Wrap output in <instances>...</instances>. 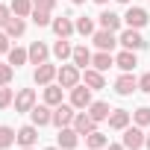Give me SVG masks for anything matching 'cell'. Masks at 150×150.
Wrapping results in <instances>:
<instances>
[{
    "label": "cell",
    "mask_w": 150,
    "mask_h": 150,
    "mask_svg": "<svg viewBox=\"0 0 150 150\" xmlns=\"http://www.w3.org/2000/svg\"><path fill=\"white\" fill-rule=\"evenodd\" d=\"M77 141H80V132L74 129V127H62V129H59V147H62V150H74Z\"/></svg>",
    "instance_id": "obj_12"
},
{
    "label": "cell",
    "mask_w": 150,
    "mask_h": 150,
    "mask_svg": "<svg viewBox=\"0 0 150 150\" xmlns=\"http://www.w3.org/2000/svg\"><path fill=\"white\" fill-rule=\"evenodd\" d=\"M27 59H30V50H24V47H12V50H9V65H12V68L27 65Z\"/></svg>",
    "instance_id": "obj_25"
},
{
    "label": "cell",
    "mask_w": 150,
    "mask_h": 150,
    "mask_svg": "<svg viewBox=\"0 0 150 150\" xmlns=\"http://www.w3.org/2000/svg\"><path fill=\"white\" fill-rule=\"evenodd\" d=\"M44 103L47 106H59L62 103V86H44Z\"/></svg>",
    "instance_id": "obj_26"
},
{
    "label": "cell",
    "mask_w": 150,
    "mask_h": 150,
    "mask_svg": "<svg viewBox=\"0 0 150 150\" xmlns=\"http://www.w3.org/2000/svg\"><path fill=\"white\" fill-rule=\"evenodd\" d=\"M12 103H15V97H12V88L0 86V109H6V106H12Z\"/></svg>",
    "instance_id": "obj_34"
},
{
    "label": "cell",
    "mask_w": 150,
    "mask_h": 150,
    "mask_svg": "<svg viewBox=\"0 0 150 150\" xmlns=\"http://www.w3.org/2000/svg\"><path fill=\"white\" fill-rule=\"evenodd\" d=\"M50 27H53V33H56L59 38H68V35H71L74 30H77V24H74L71 18H56V21H53Z\"/></svg>",
    "instance_id": "obj_16"
},
{
    "label": "cell",
    "mask_w": 150,
    "mask_h": 150,
    "mask_svg": "<svg viewBox=\"0 0 150 150\" xmlns=\"http://www.w3.org/2000/svg\"><path fill=\"white\" fill-rule=\"evenodd\" d=\"M144 144H147V147H150V135H147V141H144Z\"/></svg>",
    "instance_id": "obj_44"
},
{
    "label": "cell",
    "mask_w": 150,
    "mask_h": 150,
    "mask_svg": "<svg viewBox=\"0 0 150 150\" xmlns=\"http://www.w3.org/2000/svg\"><path fill=\"white\" fill-rule=\"evenodd\" d=\"M138 91H147L150 94V74H144V77L138 80Z\"/></svg>",
    "instance_id": "obj_38"
},
{
    "label": "cell",
    "mask_w": 150,
    "mask_h": 150,
    "mask_svg": "<svg viewBox=\"0 0 150 150\" xmlns=\"http://www.w3.org/2000/svg\"><path fill=\"white\" fill-rule=\"evenodd\" d=\"M15 135H18V132H15L12 127H0V150H6V147L15 141Z\"/></svg>",
    "instance_id": "obj_31"
},
{
    "label": "cell",
    "mask_w": 150,
    "mask_h": 150,
    "mask_svg": "<svg viewBox=\"0 0 150 150\" xmlns=\"http://www.w3.org/2000/svg\"><path fill=\"white\" fill-rule=\"evenodd\" d=\"M33 6H35V9H47V12H50V9L56 6V0H33Z\"/></svg>",
    "instance_id": "obj_37"
},
{
    "label": "cell",
    "mask_w": 150,
    "mask_h": 150,
    "mask_svg": "<svg viewBox=\"0 0 150 150\" xmlns=\"http://www.w3.org/2000/svg\"><path fill=\"white\" fill-rule=\"evenodd\" d=\"M12 12L18 18H30L33 15V0H12Z\"/></svg>",
    "instance_id": "obj_28"
},
{
    "label": "cell",
    "mask_w": 150,
    "mask_h": 150,
    "mask_svg": "<svg viewBox=\"0 0 150 150\" xmlns=\"http://www.w3.org/2000/svg\"><path fill=\"white\" fill-rule=\"evenodd\" d=\"M71 3H86V0H71Z\"/></svg>",
    "instance_id": "obj_43"
},
{
    "label": "cell",
    "mask_w": 150,
    "mask_h": 150,
    "mask_svg": "<svg viewBox=\"0 0 150 150\" xmlns=\"http://www.w3.org/2000/svg\"><path fill=\"white\" fill-rule=\"evenodd\" d=\"M15 141H18L21 147H33V144L38 141V129H35V124L21 127V129H18V135H15Z\"/></svg>",
    "instance_id": "obj_14"
},
{
    "label": "cell",
    "mask_w": 150,
    "mask_h": 150,
    "mask_svg": "<svg viewBox=\"0 0 150 150\" xmlns=\"http://www.w3.org/2000/svg\"><path fill=\"white\" fill-rule=\"evenodd\" d=\"M30 118H33L35 127H47V124H53V106H47V103L33 106V109H30Z\"/></svg>",
    "instance_id": "obj_8"
},
{
    "label": "cell",
    "mask_w": 150,
    "mask_h": 150,
    "mask_svg": "<svg viewBox=\"0 0 150 150\" xmlns=\"http://www.w3.org/2000/svg\"><path fill=\"white\" fill-rule=\"evenodd\" d=\"M88 115L100 124V121H109V115H112V109H109V103H91L88 106Z\"/></svg>",
    "instance_id": "obj_22"
},
{
    "label": "cell",
    "mask_w": 150,
    "mask_h": 150,
    "mask_svg": "<svg viewBox=\"0 0 150 150\" xmlns=\"http://www.w3.org/2000/svg\"><path fill=\"white\" fill-rule=\"evenodd\" d=\"M12 47H9V35L6 33H0V53H9Z\"/></svg>",
    "instance_id": "obj_39"
},
{
    "label": "cell",
    "mask_w": 150,
    "mask_h": 150,
    "mask_svg": "<svg viewBox=\"0 0 150 150\" xmlns=\"http://www.w3.org/2000/svg\"><path fill=\"white\" fill-rule=\"evenodd\" d=\"M124 21H127V27H132V30H141V27L150 21V15H147L141 6H129V9H127V15H124Z\"/></svg>",
    "instance_id": "obj_7"
},
{
    "label": "cell",
    "mask_w": 150,
    "mask_h": 150,
    "mask_svg": "<svg viewBox=\"0 0 150 150\" xmlns=\"http://www.w3.org/2000/svg\"><path fill=\"white\" fill-rule=\"evenodd\" d=\"M94 100H91V88H86V86H74L71 88V106L74 109H88Z\"/></svg>",
    "instance_id": "obj_5"
},
{
    "label": "cell",
    "mask_w": 150,
    "mask_h": 150,
    "mask_svg": "<svg viewBox=\"0 0 150 150\" xmlns=\"http://www.w3.org/2000/svg\"><path fill=\"white\" fill-rule=\"evenodd\" d=\"M106 150H127L124 144H106Z\"/></svg>",
    "instance_id": "obj_40"
},
{
    "label": "cell",
    "mask_w": 150,
    "mask_h": 150,
    "mask_svg": "<svg viewBox=\"0 0 150 150\" xmlns=\"http://www.w3.org/2000/svg\"><path fill=\"white\" fill-rule=\"evenodd\" d=\"M94 3H100V6H103V3H109V0H94Z\"/></svg>",
    "instance_id": "obj_41"
},
{
    "label": "cell",
    "mask_w": 150,
    "mask_h": 150,
    "mask_svg": "<svg viewBox=\"0 0 150 150\" xmlns=\"http://www.w3.org/2000/svg\"><path fill=\"white\" fill-rule=\"evenodd\" d=\"M91 65H94L97 71H109V68L115 65V56H112L109 50H100L97 56H91Z\"/></svg>",
    "instance_id": "obj_20"
},
{
    "label": "cell",
    "mask_w": 150,
    "mask_h": 150,
    "mask_svg": "<svg viewBox=\"0 0 150 150\" xmlns=\"http://www.w3.org/2000/svg\"><path fill=\"white\" fill-rule=\"evenodd\" d=\"M115 65H118L121 71H132V68L138 65V59H135V50H121V53L115 56Z\"/></svg>",
    "instance_id": "obj_17"
},
{
    "label": "cell",
    "mask_w": 150,
    "mask_h": 150,
    "mask_svg": "<svg viewBox=\"0 0 150 150\" xmlns=\"http://www.w3.org/2000/svg\"><path fill=\"white\" fill-rule=\"evenodd\" d=\"M144 141H147V135L141 132L138 124L124 129V147H127V150H138V147H144Z\"/></svg>",
    "instance_id": "obj_4"
},
{
    "label": "cell",
    "mask_w": 150,
    "mask_h": 150,
    "mask_svg": "<svg viewBox=\"0 0 150 150\" xmlns=\"http://www.w3.org/2000/svg\"><path fill=\"white\" fill-rule=\"evenodd\" d=\"M35 106V91L33 88H21L15 94V112H30Z\"/></svg>",
    "instance_id": "obj_10"
},
{
    "label": "cell",
    "mask_w": 150,
    "mask_h": 150,
    "mask_svg": "<svg viewBox=\"0 0 150 150\" xmlns=\"http://www.w3.org/2000/svg\"><path fill=\"white\" fill-rule=\"evenodd\" d=\"M56 74H59V68H56V65H50V62H41V65L35 68V74H33V80H35L38 86H50V83L56 80Z\"/></svg>",
    "instance_id": "obj_6"
},
{
    "label": "cell",
    "mask_w": 150,
    "mask_h": 150,
    "mask_svg": "<svg viewBox=\"0 0 150 150\" xmlns=\"http://www.w3.org/2000/svg\"><path fill=\"white\" fill-rule=\"evenodd\" d=\"M100 27H103V30H112V33H115V30L121 27V18H118L115 12H109V9H106V12L100 15Z\"/></svg>",
    "instance_id": "obj_29"
},
{
    "label": "cell",
    "mask_w": 150,
    "mask_h": 150,
    "mask_svg": "<svg viewBox=\"0 0 150 150\" xmlns=\"http://www.w3.org/2000/svg\"><path fill=\"white\" fill-rule=\"evenodd\" d=\"M109 127H112V129H127V127H129V112H127V109H112Z\"/></svg>",
    "instance_id": "obj_18"
},
{
    "label": "cell",
    "mask_w": 150,
    "mask_h": 150,
    "mask_svg": "<svg viewBox=\"0 0 150 150\" xmlns=\"http://www.w3.org/2000/svg\"><path fill=\"white\" fill-rule=\"evenodd\" d=\"M44 150H62V147H44Z\"/></svg>",
    "instance_id": "obj_42"
},
{
    "label": "cell",
    "mask_w": 150,
    "mask_h": 150,
    "mask_svg": "<svg viewBox=\"0 0 150 150\" xmlns=\"http://www.w3.org/2000/svg\"><path fill=\"white\" fill-rule=\"evenodd\" d=\"M53 56H56L59 62H65L68 56H74V47L68 44V38H59V41L53 44Z\"/></svg>",
    "instance_id": "obj_24"
},
{
    "label": "cell",
    "mask_w": 150,
    "mask_h": 150,
    "mask_svg": "<svg viewBox=\"0 0 150 150\" xmlns=\"http://www.w3.org/2000/svg\"><path fill=\"white\" fill-rule=\"evenodd\" d=\"M83 80H86V86L94 91V88H103L106 83H103V71H97V68H86V74H83Z\"/></svg>",
    "instance_id": "obj_19"
},
{
    "label": "cell",
    "mask_w": 150,
    "mask_h": 150,
    "mask_svg": "<svg viewBox=\"0 0 150 150\" xmlns=\"http://www.w3.org/2000/svg\"><path fill=\"white\" fill-rule=\"evenodd\" d=\"M121 44H124V50H144L147 47V41L141 38V33L138 30H132V27H127L124 33H121V38H118Z\"/></svg>",
    "instance_id": "obj_3"
},
{
    "label": "cell",
    "mask_w": 150,
    "mask_h": 150,
    "mask_svg": "<svg viewBox=\"0 0 150 150\" xmlns=\"http://www.w3.org/2000/svg\"><path fill=\"white\" fill-rule=\"evenodd\" d=\"M132 121H135L138 127H147V124H150V109H147V106L135 109V112H132Z\"/></svg>",
    "instance_id": "obj_33"
},
{
    "label": "cell",
    "mask_w": 150,
    "mask_h": 150,
    "mask_svg": "<svg viewBox=\"0 0 150 150\" xmlns=\"http://www.w3.org/2000/svg\"><path fill=\"white\" fill-rule=\"evenodd\" d=\"M24 30H27L24 18L12 15V18H9V24H6V35H9V38H18V35H24Z\"/></svg>",
    "instance_id": "obj_21"
},
{
    "label": "cell",
    "mask_w": 150,
    "mask_h": 150,
    "mask_svg": "<svg viewBox=\"0 0 150 150\" xmlns=\"http://www.w3.org/2000/svg\"><path fill=\"white\" fill-rule=\"evenodd\" d=\"M30 18H33V24H38V27H47V24H53L47 9H35V6H33V15H30Z\"/></svg>",
    "instance_id": "obj_30"
},
{
    "label": "cell",
    "mask_w": 150,
    "mask_h": 150,
    "mask_svg": "<svg viewBox=\"0 0 150 150\" xmlns=\"http://www.w3.org/2000/svg\"><path fill=\"white\" fill-rule=\"evenodd\" d=\"M12 80V65H0V86H9Z\"/></svg>",
    "instance_id": "obj_35"
},
{
    "label": "cell",
    "mask_w": 150,
    "mask_h": 150,
    "mask_svg": "<svg viewBox=\"0 0 150 150\" xmlns=\"http://www.w3.org/2000/svg\"><path fill=\"white\" fill-rule=\"evenodd\" d=\"M12 15H15V12H12V6H0V27H6Z\"/></svg>",
    "instance_id": "obj_36"
},
{
    "label": "cell",
    "mask_w": 150,
    "mask_h": 150,
    "mask_svg": "<svg viewBox=\"0 0 150 150\" xmlns=\"http://www.w3.org/2000/svg\"><path fill=\"white\" fill-rule=\"evenodd\" d=\"M94 124H97V121H94L88 112H77V118H74V124H71V127L77 129L80 135H88V132H94Z\"/></svg>",
    "instance_id": "obj_11"
},
{
    "label": "cell",
    "mask_w": 150,
    "mask_h": 150,
    "mask_svg": "<svg viewBox=\"0 0 150 150\" xmlns=\"http://www.w3.org/2000/svg\"><path fill=\"white\" fill-rule=\"evenodd\" d=\"M94 44H97V50H109L112 53V47L118 44V38H115L112 30H97L94 33Z\"/></svg>",
    "instance_id": "obj_13"
},
{
    "label": "cell",
    "mask_w": 150,
    "mask_h": 150,
    "mask_svg": "<svg viewBox=\"0 0 150 150\" xmlns=\"http://www.w3.org/2000/svg\"><path fill=\"white\" fill-rule=\"evenodd\" d=\"M56 80L62 88H74V86H80V68L77 65H62L59 74H56Z\"/></svg>",
    "instance_id": "obj_1"
},
{
    "label": "cell",
    "mask_w": 150,
    "mask_h": 150,
    "mask_svg": "<svg viewBox=\"0 0 150 150\" xmlns=\"http://www.w3.org/2000/svg\"><path fill=\"white\" fill-rule=\"evenodd\" d=\"M74 118H77V112H74L71 103H59V106H53V124H56L59 129H62V127H71Z\"/></svg>",
    "instance_id": "obj_2"
},
{
    "label": "cell",
    "mask_w": 150,
    "mask_h": 150,
    "mask_svg": "<svg viewBox=\"0 0 150 150\" xmlns=\"http://www.w3.org/2000/svg\"><path fill=\"white\" fill-rule=\"evenodd\" d=\"M77 33L80 35H94V21L91 18H80L77 21Z\"/></svg>",
    "instance_id": "obj_32"
},
{
    "label": "cell",
    "mask_w": 150,
    "mask_h": 150,
    "mask_svg": "<svg viewBox=\"0 0 150 150\" xmlns=\"http://www.w3.org/2000/svg\"><path fill=\"white\" fill-rule=\"evenodd\" d=\"M118 3H129V0H118Z\"/></svg>",
    "instance_id": "obj_45"
},
{
    "label": "cell",
    "mask_w": 150,
    "mask_h": 150,
    "mask_svg": "<svg viewBox=\"0 0 150 150\" xmlns=\"http://www.w3.org/2000/svg\"><path fill=\"white\" fill-rule=\"evenodd\" d=\"M86 144H88V150H100V147H106V144H109V138H106L103 132H97V129H94V132H88V135H86Z\"/></svg>",
    "instance_id": "obj_27"
},
{
    "label": "cell",
    "mask_w": 150,
    "mask_h": 150,
    "mask_svg": "<svg viewBox=\"0 0 150 150\" xmlns=\"http://www.w3.org/2000/svg\"><path fill=\"white\" fill-rule=\"evenodd\" d=\"M21 150H33V147H21Z\"/></svg>",
    "instance_id": "obj_46"
},
{
    "label": "cell",
    "mask_w": 150,
    "mask_h": 150,
    "mask_svg": "<svg viewBox=\"0 0 150 150\" xmlns=\"http://www.w3.org/2000/svg\"><path fill=\"white\" fill-rule=\"evenodd\" d=\"M135 88H138V80L132 77V71H124L121 77L115 80V91H118V94H124V97H127V94H132Z\"/></svg>",
    "instance_id": "obj_9"
},
{
    "label": "cell",
    "mask_w": 150,
    "mask_h": 150,
    "mask_svg": "<svg viewBox=\"0 0 150 150\" xmlns=\"http://www.w3.org/2000/svg\"><path fill=\"white\" fill-rule=\"evenodd\" d=\"M74 65L77 68H86V65H91V53H88V47L86 44H80V47H74Z\"/></svg>",
    "instance_id": "obj_23"
},
{
    "label": "cell",
    "mask_w": 150,
    "mask_h": 150,
    "mask_svg": "<svg viewBox=\"0 0 150 150\" xmlns=\"http://www.w3.org/2000/svg\"><path fill=\"white\" fill-rule=\"evenodd\" d=\"M47 56H50V50H47L44 41H33V44H30V62H33V65L47 62Z\"/></svg>",
    "instance_id": "obj_15"
}]
</instances>
